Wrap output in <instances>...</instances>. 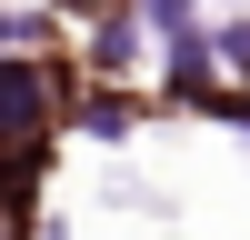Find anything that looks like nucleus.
<instances>
[{
	"instance_id": "f257e3e1",
	"label": "nucleus",
	"mask_w": 250,
	"mask_h": 240,
	"mask_svg": "<svg viewBox=\"0 0 250 240\" xmlns=\"http://www.w3.org/2000/svg\"><path fill=\"white\" fill-rule=\"evenodd\" d=\"M210 70H240V80H250V20H230V30L210 40Z\"/></svg>"
},
{
	"instance_id": "f03ea898",
	"label": "nucleus",
	"mask_w": 250,
	"mask_h": 240,
	"mask_svg": "<svg viewBox=\"0 0 250 240\" xmlns=\"http://www.w3.org/2000/svg\"><path fill=\"white\" fill-rule=\"evenodd\" d=\"M90 60H100V70H120V60H130V20H110V30L90 40Z\"/></svg>"
},
{
	"instance_id": "7ed1b4c3",
	"label": "nucleus",
	"mask_w": 250,
	"mask_h": 240,
	"mask_svg": "<svg viewBox=\"0 0 250 240\" xmlns=\"http://www.w3.org/2000/svg\"><path fill=\"white\" fill-rule=\"evenodd\" d=\"M140 10H150V20H160V30H180V20H190V10H200V0H140Z\"/></svg>"
}]
</instances>
